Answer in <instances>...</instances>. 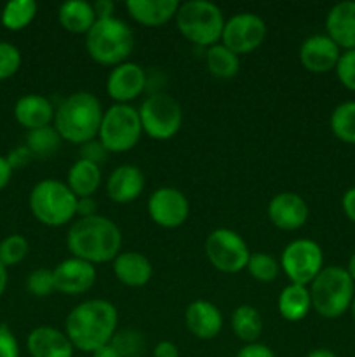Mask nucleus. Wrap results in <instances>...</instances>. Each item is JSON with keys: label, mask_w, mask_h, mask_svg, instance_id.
<instances>
[{"label": "nucleus", "mask_w": 355, "mask_h": 357, "mask_svg": "<svg viewBox=\"0 0 355 357\" xmlns=\"http://www.w3.org/2000/svg\"><path fill=\"white\" fill-rule=\"evenodd\" d=\"M117 307L108 300L93 298L70 310L65 321V333L73 347L93 354L110 344L117 333Z\"/></svg>", "instance_id": "obj_1"}, {"label": "nucleus", "mask_w": 355, "mask_h": 357, "mask_svg": "<svg viewBox=\"0 0 355 357\" xmlns=\"http://www.w3.org/2000/svg\"><path fill=\"white\" fill-rule=\"evenodd\" d=\"M72 257L97 265L113 261L122 248V232L113 220L106 216L79 218L66 236Z\"/></svg>", "instance_id": "obj_2"}, {"label": "nucleus", "mask_w": 355, "mask_h": 357, "mask_svg": "<svg viewBox=\"0 0 355 357\" xmlns=\"http://www.w3.org/2000/svg\"><path fill=\"white\" fill-rule=\"evenodd\" d=\"M103 114V107L93 93L77 91L56 107L54 128L61 139L73 145H84L97 138Z\"/></svg>", "instance_id": "obj_3"}, {"label": "nucleus", "mask_w": 355, "mask_h": 357, "mask_svg": "<svg viewBox=\"0 0 355 357\" xmlns=\"http://www.w3.org/2000/svg\"><path fill=\"white\" fill-rule=\"evenodd\" d=\"M136 45L134 31L118 17L97 20L86 35L87 54L103 66H118L129 59Z\"/></svg>", "instance_id": "obj_4"}, {"label": "nucleus", "mask_w": 355, "mask_h": 357, "mask_svg": "<svg viewBox=\"0 0 355 357\" xmlns=\"http://www.w3.org/2000/svg\"><path fill=\"white\" fill-rule=\"evenodd\" d=\"M312 309L326 319H336L350 310L355 296V282L347 268L329 265L308 286Z\"/></svg>", "instance_id": "obj_5"}, {"label": "nucleus", "mask_w": 355, "mask_h": 357, "mask_svg": "<svg viewBox=\"0 0 355 357\" xmlns=\"http://www.w3.org/2000/svg\"><path fill=\"white\" fill-rule=\"evenodd\" d=\"M30 209L42 225L58 229L77 216V197L65 181L45 178L31 188Z\"/></svg>", "instance_id": "obj_6"}, {"label": "nucleus", "mask_w": 355, "mask_h": 357, "mask_svg": "<svg viewBox=\"0 0 355 357\" xmlns=\"http://www.w3.org/2000/svg\"><path fill=\"white\" fill-rule=\"evenodd\" d=\"M176 24L180 33L187 40L207 49L221 40L225 17L216 3L209 0H190L180 3Z\"/></svg>", "instance_id": "obj_7"}, {"label": "nucleus", "mask_w": 355, "mask_h": 357, "mask_svg": "<svg viewBox=\"0 0 355 357\" xmlns=\"http://www.w3.org/2000/svg\"><path fill=\"white\" fill-rule=\"evenodd\" d=\"M143 135L139 112L132 105L113 103L104 110L97 139L110 153L129 152L138 145Z\"/></svg>", "instance_id": "obj_8"}, {"label": "nucleus", "mask_w": 355, "mask_h": 357, "mask_svg": "<svg viewBox=\"0 0 355 357\" xmlns=\"http://www.w3.org/2000/svg\"><path fill=\"white\" fill-rule=\"evenodd\" d=\"M138 112L143 132H146L150 138L164 142L178 135L181 129V122H183L181 105L164 91L150 94L138 108Z\"/></svg>", "instance_id": "obj_9"}, {"label": "nucleus", "mask_w": 355, "mask_h": 357, "mask_svg": "<svg viewBox=\"0 0 355 357\" xmlns=\"http://www.w3.org/2000/svg\"><path fill=\"white\" fill-rule=\"evenodd\" d=\"M205 257L216 271L239 274L247 267L251 251L240 234L232 229H216L205 239Z\"/></svg>", "instance_id": "obj_10"}, {"label": "nucleus", "mask_w": 355, "mask_h": 357, "mask_svg": "<svg viewBox=\"0 0 355 357\" xmlns=\"http://www.w3.org/2000/svg\"><path fill=\"white\" fill-rule=\"evenodd\" d=\"M281 268L294 284L310 286L324 268L322 248L312 239H296L284 248Z\"/></svg>", "instance_id": "obj_11"}, {"label": "nucleus", "mask_w": 355, "mask_h": 357, "mask_svg": "<svg viewBox=\"0 0 355 357\" xmlns=\"http://www.w3.org/2000/svg\"><path fill=\"white\" fill-rule=\"evenodd\" d=\"M267 37V24L258 14L239 13L225 21L221 44L237 56L256 51Z\"/></svg>", "instance_id": "obj_12"}, {"label": "nucleus", "mask_w": 355, "mask_h": 357, "mask_svg": "<svg viewBox=\"0 0 355 357\" xmlns=\"http://www.w3.org/2000/svg\"><path fill=\"white\" fill-rule=\"evenodd\" d=\"M148 215L162 229H178L190 215L187 195L174 187H160L150 195Z\"/></svg>", "instance_id": "obj_13"}, {"label": "nucleus", "mask_w": 355, "mask_h": 357, "mask_svg": "<svg viewBox=\"0 0 355 357\" xmlns=\"http://www.w3.org/2000/svg\"><path fill=\"white\" fill-rule=\"evenodd\" d=\"M146 91V72L143 66L125 61L115 66L106 79V93L117 105H129Z\"/></svg>", "instance_id": "obj_14"}, {"label": "nucleus", "mask_w": 355, "mask_h": 357, "mask_svg": "<svg viewBox=\"0 0 355 357\" xmlns=\"http://www.w3.org/2000/svg\"><path fill=\"white\" fill-rule=\"evenodd\" d=\"M52 275H54L56 291L63 293V295L77 296L87 293L96 284L97 272L96 267L89 261L72 257L56 265Z\"/></svg>", "instance_id": "obj_15"}, {"label": "nucleus", "mask_w": 355, "mask_h": 357, "mask_svg": "<svg viewBox=\"0 0 355 357\" xmlns=\"http://www.w3.org/2000/svg\"><path fill=\"white\" fill-rule=\"evenodd\" d=\"M268 220L285 232L299 230L308 220V204L296 192H281L268 202Z\"/></svg>", "instance_id": "obj_16"}, {"label": "nucleus", "mask_w": 355, "mask_h": 357, "mask_svg": "<svg viewBox=\"0 0 355 357\" xmlns=\"http://www.w3.org/2000/svg\"><path fill=\"white\" fill-rule=\"evenodd\" d=\"M340 56L341 49L326 33H317L305 38L299 47V61L312 73H327L334 70L340 61Z\"/></svg>", "instance_id": "obj_17"}, {"label": "nucleus", "mask_w": 355, "mask_h": 357, "mask_svg": "<svg viewBox=\"0 0 355 357\" xmlns=\"http://www.w3.org/2000/svg\"><path fill=\"white\" fill-rule=\"evenodd\" d=\"M187 330L198 340H212L223 328V314L207 300H195L184 310Z\"/></svg>", "instance_id": "obj_18"}, {"label": "nucleus", "mask_w": 355, "mask_h": 357, "mask_svg": "<svg viewBox=\"0 0 355 357\" xmlns=\"http://www.w3.org/2000/svg\"><path fill=\"white\" fill-rule=\"evenodd\" d=\"M145 190V174L134 164H122L115 167L106 181L108 197L117 204L136 201Z\"/></svg>", "instance_id": "obj_19"}, {"label": "nucleus", "mask_w": 355, "mask_h": 357, "mask_svg": "<svg viewBox=\"0 0 355 357\" xmlns=\"http://www.w3.org/2000/svg\"><path fill=\"white\" fill-rule=\"evenodd\" d=\"M326 35L340 49H355V0H345L331 7L326 16Z\"/></svg>", "instance_id": "obj_20"}, {"label": "nucleus", "mask_w": 355, "mask_h": 357, "mask_svg": "<svg viewBox=\"0 0 355 357\" xmlns=\"http://www.w3.org/2000/svg\"><path fill=\"white\" fill-rule=\"evenodd\" d=\"M26 347L31 357H73L75 351L65 331L52 326H38L31 330Z\"/></svg>", "instance_id": "obj_21"}, {"label": "nucleus", "mask_w": 355, "mask_h": 357, "mask_svg": "<svg viewBox=\"0 0 355 357\" xmlns=\"http://www.w3.org/2000/svg\"><path fill=\"white\" fill-rule=\"evenodd\" d=\"M54 114L52 101L42 94H24L14 107V117L28 131L51 126V122H54Z\"/></svg>", "instance_id": "obj_22"}, {"label": "nucleus", "mask_w": 355, "mask_h": 357, "mask_svg": "<svg viewBox=\"0 0 355 357\" xmlns=\"http://www.w3.org/2000/svg\"><path fill=\"white\" fill-rule=\"evenodd\" d=\"M113 274L120 284L127 288H143L153 274L152 261L138 251H124L113 260Z\"/></svg>", "instance_id": "obj_23"}, {"label": "nucleus", "mask_w": 355, "mask_h": 357, "mask_svg": "<svg viewBox=\"0 0 355 357\" xmlns=\"http://www.w3.org/2000/svg\"><path fill=\"white\" fill-rule=\"evenodd\" d=\"M129 16L143 26H162L176 17L178 0H129L125 3Z\"/></svg>", "instance_id": "obj_24"}, {"label": "nucleus", "mask_w": 355, "mask_h": 357, "mask_svg": "<svg viewBox=\"0 0 355 357\" xmlns=\"http://www.w3.org/2000/svg\"><path fill=\"white\" fill-rule=\"evenodd\" d=\"M277 307L282 319L289 321V323L303 321L308 316L310 309H312V298H310L308 286L289 282V284L282 289L281 295H278Z\"/></svg>", "instance_id": "obj_25"}, {"label": "nucleus", "mask_w": 355, "mask_h": 357, "mask_svg": "<svg viewBox=\"0 0 355 357\" xmlns=\"http://www.w3.org/2000/svg\"><path fill=\"white\" fill-rule=\"evenodd\" d=\"M58 20L66 31L75 35H87V31L97 21L93 3L86 0H68L61 3L58 10Z\"/></svg>", "instance_id": "obj_26"}, {"label": "nucleus", "mask_w": 355, "mask_h": 357, "mask_svg": "<svg viewBox=\"0 0 355 357\" xmlns=\"http://www.w3.org/2000/svg\"><path fill=\"white\" fill-rule=\"evenodd\" d=\"M101 181H103L101 167L84 159H77L66 176V185L77 199L93 197L94 192L100 188Z\"/></svg>", "instance_id": "obj_27"}, {"label": "nucleus", "mask_w": 355, "mask_h": 357, "mask_svg": "<svg viewBox=\"0 0 355 357\" xmlns=\"http://www.w3.org/2000/svg\"><path fill=\"white\" fill-rule=\"evenodd\" d=\"M232 330L244 344H256L263 333V317L253 305H239L232 314Z\"/></svg>", "instance_id": "obj_28"}, {"label": "nucleus", "mask_w": 355, "mask_h": 357, "mask_svg": "<svg viewBox=\"0 0 355 357\" xmlns=\"http://www.w3.org/2000/svg\"><path fill=\"white\" fill-rule=\"evenodd\" d=\"M205 65L216 79H233L240 70V59L235 52L218 42L205 51Z\"/></svg>", "instance_id": "obj_29"}, {"label": "nucleus", "mask_w": 355, "mask_h": 357, "mask_svg": "<svg viewBox=\"0 0 355 357\" xmlns=\"http://www.w3.org/2000/svg\"><path fill=\"white\" fill-rule=\"evenodd\" d=\"M61 136L56 131L52 126H45V128L33 129L28 131L26 135V149L33 155V159H49V157L56 155L61 146Z\"/></svg>", "instance_id": "obj_30"}, {"label": "nucleus", "mask_w": 355, "mask_h": 357, "mask_svg": "<svg viewBox=\"0 0 355 357\" xmlns=\"http://www.w3.org/2000/svg\"><path fill=\"white\" fill-rule=\"evenodd\" d=\"M35 0H10L3 6L2 24L10 31H19L26 28L37 16Z\"/></svg>", "instance_id": "obj_31"}, {"label": "nucleus", "mask_w": 355, "mask_h": 357, "mask_svg": "<svg viewBox=\"0 0 355 357\" xmlns=\"http://www.w3.org/2000/svg\"><path fill=\"white\" fill-rule=\"evenodd\" d=\"M331 131L340 142L355 145V101L340 103L331 114Z\"/></svg>", "instance_id": "obj_32"}, {"label": "nucleus", "mask_w": 355, "mask_h": 357, "mask_svg": "<svg viewBox=\"0 0 355 357\" xmlns=\"http://www.w3.org/2000/svg\"><path fill=\"white\" fill-rule=\"evenodd\" d=\"M110 345L122 357H141L145 354L146 340L141 331L134 328H124V330H117Z\"/></svg>", "instance_id": "obj_33"}, {"label": "nucleus", "mask_w": 355, "mask_h": 357, "mask_svg": "<svg viewBox=\"0 0 355 357\" xmlns=\"http://www.w3.org/2000/svg\"><path fill=\"white\" fill-rule=\"evenodd\" d=\"M246 268L254 281L268 284L277 279L278 272H281V261H277L268 253H251Z\"/></svg>", "instance_id": "obj_34"}, {"label": "nucleus", "mask_w": 355, "mask_h": 357, "mask_svg": "<svg viewBox=\"0 0 355 357\" xmlns=\"http://www.w3.org/2000/svg\"><path fill=\"white\" fill-rule=\"evenodd\" d=\"M28 255V241L19 234L7 236L0 243V264L3 267H13L23 261Z\"/></svg>", "instance_id": "obj_35"}, {"label": "nucleus", "mask_w": 355, "mask_h": 357, "mask_svg": "<svg viewBox=\"0 0 355 357\" xmlns=\"http://www.w3.org/2000/svg\"><path fill=\"white\" fill-rule=\"evenodd\" d=\"M26 289L30 295L37 296V298H45L56 291L54 288V275L49 268H35L26 279Z\"/></svg>", "instance_id": "obj_36"}, {"label": "nucleus", "mask_w": 355, "mask_h": 357, "mask_svg": "<svg viewBox=\"0 0 355 357\" xmlns=\"http://www.w3.org/2000/svg\"><path fill=\"white\" fill-rule=\"evenodd\" d=\"M21 52L10 42L0 40V80L9 79L19 70Z\"/></svg>", "instance_id": "obj_37"}, {"label": "nucleus", "mask_w": 355, "mask_h": 357, "mask_svg": "<svg viewBox=\"0 0 355 357\" xmlns=\"http://www.w3.org/2000/svg\"><path fill=\"white\" fill-rule=\"evenodd\" d=\"M338 80L347 87L348 91L355 93V49L341 52L340 61L336 65Z\"/></svg>", "instance_id": "obj_38"}, {"label": "nucleus", "mask_w": 355, "mask_h": 357, "mask_svg": "<svg viewBox=\"0 0 355 357\" xmlns=\"http://www.w3.org/2000/svg\"><path fill=\"white\" fill-rule=\"evenodd\" d=\"M110 157V152L104 149L103 143L100 139H90V142L80 145V157L79 159L89 160V162L96 164V166L101 167V164H104Z\"/></svg>", "instance_id": "obj_39"}, {"label": "nucleus", "mask_w": 355, "mask_h": 357, "mask_svg": "<svg viewBox=\"0 0 355 357\" xmlns=\"http://www.w3.org/2000/svg\"><path fill=\"white\" fill-rule=\"evenodd\" d=\"M0 357H19V345L7 324H0Z\"/></svg>", "instance_id": "obj_40"}, {"label": "nucleus", "mask_w": 355, "mask_h": 357, "mask_svg": "<svg viewBox=\"0 0 355 357\" xmlns=\"http://www.w3.org/2000/svg\"><path fill=\"white\" fill-rule=\"evenodd\" d=\"M6 159L14 171V169H21V167L26 166V164L33 159V155H31L30 150L26 149V145H21V146H16V149L10 150L9 155H7Z\"/></svg>", "instance_id": "obj_41"}, {"label": "nucleus", "mask_w": 355, "mask_h": 357, "mask_svg": "<svg viewBox=\"0 0 355 357\" xmlns=\"http://www.w3.org/2000/svg\"><path fill=\"white\" fill-rule=\"evenodd\" d=\"M235 357H277V356H275V352L271 351L268 345L256 342V344L244 345V347L237 352Z\"/></svg>", "instance_id": "obj_42"}, {"label": "nucleus", "mask_w": 355, "mask_h": 357, "mask_svg": "<svg viewBox=\"0 0 355 357\" xmlns=\"http://www.w3.org/2000/svg\"><path fill=\"white\" fill-rule=\"evenodd\" d=\"M97 215V202L94 197L77 199V216L79 218H90Z\"/></svg>", "instance_id": "obj_43"}, {"label": "nucleus", "mask_w": 355, "mask_h": 357, "mask_svg": "<svg viewBox=\"0 0 355 357\" xmlns=\"http://www.w3.org/2000/svg\"><path fill=\"white\" fill-rule=\"evenodd\" d=\"M341 208H343L345 216L350 220L352 223H355V187L348 188L347 192L341 197Z\"/></svg>", "instance_id": "obj_44"}, {"label": "nucleus", "mask_w": 355, "mask_h": 357, "mask_svg": "<svg viewBox=\"0 0 355 357\" xmlns=\"http://www.w3.org/2000/svg\"><path fill=\"white\" fill-rule=\"evenodd\" d=\"M94 14H96V20H108V17H113L115 14V3L111 0H96L93 3Z\"/></svg>", "instance_id": "obj_45"}, {"label": "nucleus", "mask_w": 355, "mask_h": 357, "mask_svg": "<svg viewBox=\"0 0 355 357\" xmlns=\"http://www.w3.org/2000/svg\"><path fill=\"white\" fill-rule=\"evenodd\" d=\"M153 357H180V349L169 340H162L153 347Z\"/></svg>", "instance_id": "obj_46"}, {"label": "nucleus", "mask_w": 355, "mask_h": 357, "mask_svg": "<svg viewBox=\"0 0 355 357\" xmlns=\"http://www.w3.org/2000/svg\"><path fill=\"white\" fill-rule=\"evenodd\" d=\"M10 176H13V167L9 166L6 157L0 155V190L7 187V183L10 181Z\"/></svg>", "instance_id": "obj_47"}, {"label": "nucleus", "mask_w": 355, "mask_h": 357, "mask_svg": "<svg viewBox=\"0 0 355 357\" xmlns=\"http://www.w3.org/2000/svg\"><path fill=\"white\" fill-rule=\"evenodd\" d=\"M93 357H122V356L118 354V352L115 351L110 344H108V345H104V347L97 349L96 352H93Z\"/></svg>", "instance_id": "obj_48"}, {"label": "nucleus", "mask_w": 355, "mask_h": 357, "mask_svg": "<svg viewBox=\"0 0 355 357\" xmlns=\"http://www.w3.org/2000/svg\"><path fill=\"white\" fill-rule=\"evenodd\" d=\"M305 357H338L331 349H313Z\"/></svg>", "instance_id": "obj_49"}, {"label": "nucleus", "mask_w": 355, "mask_h": 357, "mask_svg": "<svg viewBox=\"0 0 355 357\" xmlns=\"http://www.w3.org/2000/svg\"><path fill=\"white\" fill-rule=\"evenodd\" d=\"M6 288H7V267H3V265L0 264V296L3 295Z\"/></svg>", "instance_id": "obj_50"}, {"label": "nucleus", "mask_w": 355, "mask_h": 357, "mask_svg": "<svg viewBox=\"0 0 355 357\" xmlns=\"http://www.w3.org/2000/svg\"><path fill=\"white\" fill-rule=\"evenodd\" d=\"M347 272H348V275H350L352 278V281L355 282V253L352 255L350 258H348V264H347Z\"/></svg>", "instance_id": "obj_51"}, {"label": "nucleus", "mask_w": 355, "mask_h": 357, "mask_svg": "<svg viewBox=\"0 0 355 357\" xmlns=\"http://www.w3.org/2000/svg\"><path fill=\"white\" fill-rule=\"evenodd\" d=\"M350 312H352V317H354V321H355V296H354V302H352V305H350Z\"/></svg>", "instance_id": "obj_52"}]
</instances>
